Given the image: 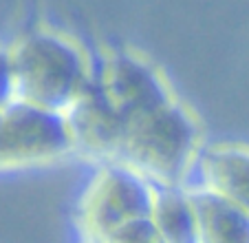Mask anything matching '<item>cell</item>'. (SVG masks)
I'll use <instances>...</instances> for the list:
<instances>
[{
  "label": "cell",
  "mask_w": 249,
  "mask_h": 243,
  "mask_svg": "<svg viewBox=\"0 0 249 243\" xmlns=\"http://www.w3.org/2000/svg\"><path fill=\"white\" fill-rule=\"evenodd\" d=\"M188 186L207 188L249 210V144L234 140L205 142Z\"/></svg>",
  "instance_id": "obj_7"
},
{
  "label": "cell",
  "mask_w": 249,
  "mask_h": 243,
  "mask_svg": "<svg viewBox=\"0 0 249 243\" xmlns=\"http://www.w3.org/2000/svg\"><path fill=\"white\" fill-rule=\"evenodd\" d=\"M14 102H18V89H16L11 47L0 44V113L7 111Z\"/></svg>",
  "instance_id": "obj_11"
},
{
  "label": "cell",
  "mask_w": 249,
  "mask_h": 243,
  "mask_svg": "<svg viewBox=\"0 0 249 243\" xmlns=\"http://www.w3.org/2000/svg\"><path fill=\"white\" fill-rule=\"evenodd\" d=\"M99 243H163V239H161L152 217H143V219L122 225Z\"/></svg>",
  "instance_id": "obj_10"
},
{
  "label": "cell",
  "mask_w": 249,
  "mask_h": 243,
  "mask_svg": "<svg viewBox=\"0 0 249 243\" xmlns=\"http://www.w3.org/2000/svg\"><path fill=\"white\" fill-rule=\"evenodd\" d=\"M77 155L64 113L14 102L0 113V173L57 164Z\"/></svg>",
  "instance_id": "obj_4"
},
{
  "label": "cell",
  "mask_w": 249,
  "mask_h": 243,
  "mask_svg": "<svg viewBox=\"0 0 249 243\" xmlns=\"http://www.w3.org/2000/svg\"><path fill=\"white\" fill-rule=\"evenodd\" d=\"M66 117L75 137L77 155L89 157L95 166L119 162L128 122L106 102L95 80L86 95L71 108Z\"/></svg>",
  "instance_id": "obj_6"
},
{
  "label": "cell",
  "mask_w": 249,
  "mask_h": 243,
  "mask_svg": "<svg viewBox=\"0 0 249 243\" xmlns=\"http://www.w3.org/2000/svg\"><path fill=\"white\" fill-rule=\"evenodd\" d=\"M155 197V183L126 162L97 164L75 210L84 243H99L122 225L150 217Z\"/></svg>",
  "instance_id": "obj_3"
},
{
  "label": "cell",
  "mask_w": 249,
  "mask_h": 243,
  "mask_svg": "<svg viewBox=\"0 0 249 243\" xmlns=\"http://www.w3.org/2000/svg\"><path fill=\"white\" fill-rule=\"evenodd\" d=\"M9 47L20 102L69 115L93 84L89 51L60 29L36 27Z\"/></svg>",
  "instance_id": "obj_1"
},
{
  "label": "cell",
  "mask_w": 249,
  "mask_h": 243,
  "mask_svg": "<svg viewBox=\"0 0 249 243\" xmlns=\"http://www.w3.org/2000/svg\"><path fill=\"white\" fill-rule=\"evenodd\" d=\"M95 84L126 122L177 98L161 66L130 47L106 51L95 69Z\"/></svg>",
  "instance_id": "obj_5"
},
{
  "label": "cell",
  "mask_w": 249,
  "mask_h": 243,
  "mask_svg": "<svg viewBox=\"0 0 249 243\" xmlns=\"http://www.w3.org/2000/svg\"><path fill=\"white\" fill-rule=\"evenodd\" d=\"M203 146L201 120L183 100L174 98L128 122L119 162H126L159 188L188 186Z\"/></svg>",
  "instance_id": "obj_2"
},
{
  "label": "cell",
  "mask_w": 249,
  "mask_h": 243,
  "mask_svg": "<svg viewBox=\"0 0 249 243\" xmlns=\"http://www.w3.org/2000/svg\"><path fill=\"white\" fill-rule=\"evenodd\" d=\"M152 221L163 243H198V221L188 186H157Z\"/></svg>",
  "instance_id": "obj_9"
},
{
  "label": "cell",
  "mask_w": 249,
  "mask_h": 243,
  "mask_svg": "<svg viewBox=\"0 0 249 243\" xmlns=\"http://www.w3.org/2000/svg\"><path fill=\"white\" fill-rule=\"evenodd\" d=\"M188 188L196 206L198 243H249V210L207 188Z\"/></svg>",
  "instance_id": "obj_8"
}]
</instances>
